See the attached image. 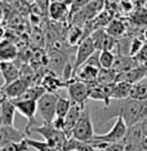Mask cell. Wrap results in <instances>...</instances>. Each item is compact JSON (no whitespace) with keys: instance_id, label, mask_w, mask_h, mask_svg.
Instances as JSON below:
<instances>
[{"instance_id":"8d00e7d4","label":"cell","mask_w":147,"mask_h":151,"mask_svg":"<svg viewBox=\"0 0 147 151\" xmlns=\"http://www.w3.org/2000/svg\"><path fill=\"white\" fill-rule=\"evenodd\" d=\"M141 151H147V137H143L141 141Z\"/></svg>"},{"instance_id":"9a60e30c","label":"cell","mask_w":147,"mask_h":151,"mask_svg":"<svg viewBox=\"0 0 147 151\" xmlns=\"http://www.w3.org/2000/svg\"><path fill=\"white\" fill-rule=\"evenodd\" d=\"M0 74L4 79L3 87H5V85L13 83L19 78V66L16 63V61H13V62H0Z\"/></svg>"},{"instance_id":"9c48e42d","label":"cell","mask_w":147,"mask_h":151,"mask_svg":"<svg viewBox=\"0 0 147 151\" xmlns=\"http://www.w3.org/2000/svg\"><path fill=\"white\" fill-rule=\"evenodd\" d=\"M94 52H95V48H94V44L92 42L90 36H88V37H85L84 40H81V42L77 44L76 54H75V62L72 63L74 70L75 68H80Z\"/></svg>"},{"instance_id":"f35d334b","label":"cell","mask_w":147,"mask_h":151,"mask_svg":"<svg viewBox=\"0 0 147 151\" xmlns=\"http://www.w3.org/2000/svg\"><path fill=\"white\" fill-rule=\"evenodd\" d=\"M4 35H5V31H4V29L3 27H0V40L4 37Z\"/></svg>"},{"instance_id":"836d02e7","label":"cell","mask_w":147,"mask_h":151,"mask_svg":"<svg viewBox=\"0 0 147 151\" xmlns=\"http://www.w3.org/2000/svg\"><path fill=\"white\" fill-rule=\"evenodd\" d=\"M103 151H124V145H123L121 142L108 143Z\"/></svg>"},{"instance_id":"d6a6232c","label":"cell","mask_w":147,"mask_h":151,"mask_svg":"<svg viewBox=\"0 0 147 151\" xmlns=\"http://www.w3.org/2000/svg\"><path fill=\"white\" fill-rule=\"evenodd\" d=\"M143 45V40L139 39V37H133L131 40V45H129V56L134 57L137 52L141 49V47Z\"/></svg>"},{"instance_id":"d590c367","label":"cell","mask_w":147,"mask_h":151,"mask_svg":"<svg viewBox=\"0 0 147 151\" xmlns=\"http://www.w3.org/2000/svg\"><path fill=\"white\" fill-rule=\"evenodd\" d=\"M139 125H141V130H142L143 137H147V116L139 122Z\"/></svg>"},{"instance_id":"ab89813d","label":"cell","mask_w":147,"mask_h":151,"mask_svg":"<svg viewBox=\"0 0 147 151\" xmlns=\"http://www.w3.org/2000/svg\"><path fill=\"white\" fill-rule=\"evenodd\" d=\"M3 127V120H1V114H0V128Z\"/></svg>"},{"instance_id":"2e32d148","label":"cell","mask_w":147,"mask_h":151,"mask_svg":"<svg viewBox=\"0 0 147 151\" xmlns=\"http://www.w3.org/2000/svg\"><path fill=\"white\" fill-rule=\"evenodd\" d=\"M18 56V48L8 39L0 40V62H13Z\"/></svg>"},{"instance_id":"4fadbf2b","label":"cell","mask_w":147,"mask_h":151,"mask_svg":"<svg viewBox=\"0 0 147 151\" xmlns=\"http://www.w3.org/2000/svg\"><path fill=\"white\" fill-rule=\"evenodd\" d=\"M29 87H31V85L27 83L26 80L18 78L17 80L13 81V83L5 85V87H0V91H1V93L4 94L5 98L16 99V98H18Z\"/></svg>"},{"instance_id":"1f68e13d","label":"cell","mask_w":147,"mask_h":151,"mask_svg":"<svg viewBox=\"0 0 147 151\" xmlns=\"http://www.w3.org/2000/svg\"><path fill=\"white\" fill-rule=\"evenodd\" d=\"M134 58L139 66H147V43H143V45L137 52Z\"/></svg>"},{"instance_id":"5b68a950","label":"cell","mask_w":147,"mask_h":151,"mask_svg":"<svg viewBox=\"0 0 147 151\" xmlns=\"http://www.w3.org/2000/svg\"><path fill=\"white\" fill-rule=\"evenodd\" d=\"M58 94L44 93L36 101V112L43 119V124H50L56 118V104Z\"/></svg>"},{"instance_id":"cb8c5ba5","label":"cell","mask_w":147,"mask_h":151,"mask_svg":"<svg viewBox=\"0 0 147 151\" xmlns=\"http://www.w3.org/2000/svg\"><path fill=\"white\" fill-rule=\"evenodd\" d=\"M129 98L136 99V101H146L147 99V78L132 85Z\"/></svg>"},{"instance_id":"277c9868","label":"cell","mask_w":147,"mask_h":151,"mask_svg":"<svg viewBox=\"0 0 147 151\" xmlns=\"http://www.w3.org/2000/svg\"><path fill=\"white\" fill-rule=\"evenodd\" d=\"M126 129L128 127L125 125L124 120L121 118H115V123L112 125V128L105 134H94L90 142L88 143H116L121 142L124 138Z\"/></svg>"},{"instance_id":"83f0119b","label":"cell","mask_w":147,"mask_h":151,"mask_svg":"<svg viewBox=\"0 0 147 151\" xmlns=\"http://www.w3.org/2000/svg\"><path fill=\"white\" fill-rule=\"evenodd\" d=\"M115 60V54L110 50H101L98 54V62H100L101 68H112Z\"/></svg>"},{"instance_id":"e575fe53","label":"cell","mask_w":147,"mask_h":151,"mask_svg":"<svg viewBox=\"0 0 147 151\" xmlns=\"http://www.w3.org/2000/svg\"><path fill=\"white\" fill-rule=\"evenodd\" d=\"M76 151H95L94 147L90 143L87 142H79L77 141V146H76Z\"/></svg>"},{"instance_id":"7c38bea8","label":"cell","mask_w":147,"mask_h":151,"mask_svg":"<svg viewBox=\"0 0 147 151\" xmlns=\"http://www.w3.org/2000/svg\"><path fill=\"white\" fill-rule=\"evenodd\" d=\"M48 16L53 22L63 23L70 16V4L68 3H50L48 6Z\"/></svg>"},{"instance_id":"30bf717a","label":"cell","mask_w":147,"mask_h":151,"mask_svg":"<svg viewBox=\"0 0 147 151\" xmlns=\"http://www.w3.org/2000/svg\"><path fill=\"white\" fill-rule=\"evenodd\" d=\"M39 85H42L47 93L58 94L60 89L67 87V83H65V81L60 76H57L56 74H53L52 71L48 70L47 73L44 74V76L42 78V80H40Z\"/></svg>"},{"instance_id":"5bb4252c","label":"cell","mask_w":147,"mask_h":151,"mask_svg":"<svg viewBox=\"0 0 147 151\" xmlns=\"http://www.w3.org/2000/svg\"><path fill=\"white\" fill-rule=\"evenodd\" d=\"M85 107V105H76V104H71L70 109H68L66 116L63 118L65 120V127H63V134L67 137L71 136V130H72L75 123L77 122L79 116L83 111V109Z\"/></svg>"},{"instance_id":"7a4b0ae2","label":"cell","mask_w":147,"mask_h":151,"mask_svg":"<svg viewBox=\"0 0 147 151\" xmlns=\"http://www.w3.org/2000/svg\"><path fill=\"white\" fill-rule=\"evenodd\" d=\"M70 137H72L79 142H87V143L90 142L92 138L94 137V128L90 118V111L87 106L83 109L77 122L75 123Z\"/></svg>"},{"instance_id":"3957f363","label":"cell","mask_w":147,"mask_h":151,"mask_svg":"<svg viewBox=\"0 0 147 151\" xmlns=\"http://www.w3.org/2000/svg\"><path fill=\"white\" fill-rule=\"evenodd\" d=\"M30 133H39L42 137H44V142H47L48 145L54 147L57 151H63V146L66 143L67 137L63 134L61 130H57L53 128L52 124H43V125H35L29 130Z\"/></svg>"},{"instance_id":"60d3db41","label":"cell","mask_w":147,"mask_h":151,"mask_svg":"<svg viewBox=\"0 0 147 151\" xmlns=\"http://www.w3.org/2000/svg\"><path fill=\"white\" fill-rule=\"evenodd\" d=\"M74 151H76V150H74Z\"/></svg>"},{"instance_id":"e0dca14e","label":"cell","mask_w":147,"mask_h":151,"mask_svg":"<svg viewBox=\"0 0 147 151\" xmlns=\"http://www.w3.org/2000/svg\"><path fill=\"white\" fill-rule=\"evenodd\" d=\"M0 114H1L3 125L14 127L16 109H14V105H13V102L11 99L5 98L0 102Z\"/></svg>"},{"instance_id":"52a82bcc","label":"cell","mask_w":147,"mask_h":151,"mask_svg":"<svg viewBox=\"0 0 147 151\" xmlns=\"http://www.w3.org/2000/svg\"><path fill=\"white\" fill-rule=\"evenodd\" d=\"M66 88L68 92V99L71 104L85 105L88 99V93H89V85L77 80V79H72L67 83Z\"/></svg>"},{"instance_id":"4316f807","label":"cell","mask_w":147,"mask_h":151,"mask_svg":"<svg viewBox=\"0 0 147 151\" xmlns=\"http://www.w3.org/2000/svg\"><path fill=\"white\" fill-rule=\"evenodd\" d=\"M71 106V102L68 98L61 97L58 96L57 97V104H56V116L57 118H65Z\"/></svg>"},{"instance_id":"484cf974","label":"cell","mask_w":147,"mask_h":151,"mask_svg":"<svg viewBox=\"0 0 147 151\" xmlns=\"http://www.w3.org/2000/svg\"><path fill=\"white\" fill-rule=\"evenodd\" d=\"M115 78H116V73L112 68H101L98 71L95 83L100 85H110L115 83Z\"/></svg>"},{"instance_id":"74e56055","label":"cell","mask_w":147,"mask_h":151,"mask_svg":"<svg viewBox=\"0 0 147 151\" xmlns=\"http://www.w3.org/2000/svg\"><path fill=\"white\" fill-rule=\"evenodd\" d=\"M50 3H68V4H71V1L72 0H49Z\"/></svg>"},{"instance_id":"ba28073f","label":"cell","mask_w":147,"mask_h":151,"mask_svg":"<svg viewBox=\"0 0 147 151\" xmlns=\"http://www.w3.org/2000/svg\"><path fill=\"white\" fill-rule=\"evenodd\" d=\"M12 102H13V105H14L16 111H18L23 118L27 119V125H26V130H25V134L27 137L29 136V130L31 129L32 127L36 125V120H35L36 101H12Z\"/></svg>"},{"instance_id":"b9f144b4","label":"cell","mask_w":147,"mask_h":151,"mask_svg":"<svg viewBox=\"0 0 147 151\" xmlns=\"http://www.w3.org/2000/svg\"><path fill=\"white\" fill-rule=\"evenodd\" d=\"M146 101H147V99H146Z\"/></svg>"},{"instance_id":"ac0fdd59","label":"cell","mask_w":147,"mask_h":151,"mask_svg":"<svg viewBox=\"0 0 147 151\" xmlns=\"http://www.w3.org/2000/svg\"><path fill=\"white\" fill-rule=\"evenodd\" d=\"M137 66H139L138 62L136 61L134 57L131 56H115L114 65H112V70L116 74L119 73H125L128 70H132Z\"/></svg>"},{"instance_id":"6da1fadb","label":"cell","mask_w":147,"mask_h":151,"mask_svg":"<svg viewBox=\"0 0 147 151\" xmlns=\"http://www.w3.org/2000/svg\"><path fill=\"white\" fill-rule=\"evenodd\" d=\"M107 107H112V110L110 114L106 115V118H121L126 127L134 125L147 116V101H136L132 98H125L118 101L112 106L108 105Z\"/></svg>"},{"instance_id":"d4e9b609","label":"cell","mask_w":147,"mask_h":151,"mask_svg":"<svg viewBox=\"0 0 147 151\" xmlns=\"http://www.w3.org/2000/svg\"><path fill=\"white\" fill-rule=\"evenodd\" d=\"M90 39L94 44V48H95V52H101V50H105V45H106V42H107V37L108 35L106 34L105 29H97L94 31L90 32Z\"/></svg>"},{"instance_id":"44dd1931","label":"cell","mask_w":147,"mask_h":151,"mask_svg":"<svg viewBox=\"0 0 147 151\" xmlns=\"http://www.w3.org/2000/svg\"><path fill=\"white\" fill-rule=\"evenodd\" d=\"M85 37H88V36L85 35V31L83 27L80 25H72L67 31V45H70V47L77 45Z\"/></svg>"},{"instance_id":"ffe728a7","label":"cell","mask_w":147,"mask_h":151,"mask_svg":"<svg viewBox=\"0 0 147 151\" xmlns=\"http://www.w3.org/2000/svg\"><path fill=\"white\" fill-rule=\"evenodd\" d=\"M100 70L101 68L84 63L83 66H81V70L76 74V79L83 81L85 84H93V83H95V79H97V75H98V71Z\"/></svg>"},{"instance_id":"d6986e66","label":"cell","mask_w":147,"mask_h":151,"mask_svg":"<svg viewBox=\"0 0 147 151\" xmlns=\"http://www.w3.org/2000/svg\"><path fill=\"white\" fill-rule=\"evenodd\" d=\"M131 88L132 84L124 83V81H118L114 83L111 87V93H110V99H116V101H121V99L129 98L131 94Z\"/></svg>"},{"instance_id":"4dcf8cb0","label":"cell","mask_w":147,"mask_h":151,"mask_svg":"<svg viewBox=\"0 0 147 151\" xmlns=\"http://www.w3.org/2000/svg\"><path fill=\"white\" fill-rule=\"evenodd\" d=\"M30 147L27 146L26 141L23 139L21 142H12V143H8V145L3 146L0 151H29Z\"/></svg>"},{"instance_id":"7402d4cb","label":"cell","mask_w":147,"mask_h":151,"mask_svg":"<svg viewBox=\"0 0 147 151\" xmlns=\"http://www.w3.org/2000/svg\"><path fill=\"white\" fill-rule=\"evenodd\" d=\"M44 93H47V92L44 91L42 85H31L18 98L12 99V101H37Z\"/></svg>"},{"instance_id":"8992f818","label":"cell","mask_w":147,"mask_h":151,"mask_svg":"<svg viewBox=\"0 0 147 151\" xmlns=\"http://www.w3.org/2000/svg\"><path fill=\"white\" fill-rule=\"evenodd\" d=\"M47 56H48V70L61 78V75L63 73V68L70 62L68 54L65 50L52 48V49H48Z\"/></svg>"},{"instance_id":"8fae6325","label":"cell","mask_w":147,"mask_h":151,"mask_svg":"<svg viewBox=\"0 0 147 151\" xmlns=\"http://www.w3.org/2000/svg\"><path fill=\"white\" fill-rule=\"evenodd\" d=\"M26 138V134L21 130H18L16 127L3 125L0 128V149L3 146L12 142H21Z\"/></svg>"},{"instance_id":"f1b7e54d","label":"cell","mask_w":147,"mask_h":151,"mask_svg":"<svg viewBox=\"0 0 147 151\" xmlns=\"http://www.w3.org/2000/svg\"><path fill=\"white\" fill-rule=\"evenodd\" d=\"M25 141H26L27 146L31 147V149H35L36 151H57L54 147L48 145V143L44 142V141H36V139L29 138V137H26Z\"/></svg>"},{"instance_id":"f546056e","label":"cell","mask_w":147,"mask_h":151,"mask_svg":"<svg viewBox=\"0 0 147 151\" xmlns=\"http://www.w3.org/2000/svg\"><path fill=\"white\" fill-rule=\"evenodd\" d=\"M30 40H31V44H32V45L35 47V49H43V47L45 45V43H44L43 31H42V30H39V29H36V27L32 30Z\"/></svg>"},{"instance_id":"603a6c76","label":"cell","mask_w":147,"mask_h":151,"mask_svg":"<svg viewBox=\"0 0 147 151\" xmlns=\"http://www.w3.org/2000/svg\"><path fill=\"white\" fill-rule=\"evenodd\" d=\"M106 34L108 36L114 37V39H119V37L124 36V34L126 31V27L124 25V22L120 21V19H116V18H112L111 22L107 25V27L105 29Z\"/></svg>"}]
</instances>
